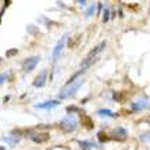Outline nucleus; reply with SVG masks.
<instances>
[{
    "label": "nucleus",
    "instance_id": "nucleus-3",
    "mask_svg": "<svg viewBox=\"0 0 150 150\" xmlns=\"http://www.w3.org/2000/svg\"><path fill=\"white\" fill-rule=\"evenodd\" d=\"M66 42H67V34L66 36H63L62 38L57 41V44L55 45V48H53V51H52V62L55 63L56 60L60 57V55H62V52H63L64 47H66Z\"/></svg>",
    "mask_w": 150,
    "mask_h": 150
},
{
    "label": "nucleus",
    "instance_id": "nucleus-11",
    "mask_svg": "<svg viewBox=\"0 0 150 150\" xmlns=\"http://www.w3.org/2000/svg\"><path fill=\"white\" fill-rule=\"evenodd\" d=\"M97 113H98L100 116H108V117H115V116H116L111 109H100Z\"/></svg>",
    "mask_w": 150,
    "mask_h": 150
},
{
    "label": "nucleus",
    "instance_id": "nucleus-15",
    "mask_svg": "<svg viewBox=\"0 0 150 150\" xmlns=\"http://www.w3.org/2000/svg\"><path fill=\"white\" fill-rule=\"evenodd\" d=\"M139 139L142 141V142H150V132H145L139 137Z\"/></svg>",
    "mask_w": 150,
    "mask_h": 150
},
{
    "label": "nucleus",
    "instance_id": "nucleus-17",
    "mask_svg": "<svg viewBox=\"0 0 150 150\" xmlns=\"http://www.w3.org/2000/svg\"><path fill=\"white\" fill-rule=\"evenodd\" d=\"M8 79V74H1L0 75V83H3L4 81H7Z\"/></svg>",
    "mask_w": 150,
    "mask_h": 150
},
{
    "label": "nucleus",
    "instance_id": "nucleus-6",
    "mask_svg": "<svg viewBox=\"0 0 150 150\" xmlns=\"http://www.w3.org/2000/svg\"><path fill=\"white\" fill-rule=\"evenodd\" d=\"M59 104L60 103L57 100H48V101H44L41 104H37L36 108L37 109H52V108H56Z\"/></svg>",
    "mask_w": 150,
    "mask_h": 150
},
{
    "label": "nucleus",
    "instance_id": "nucleus-5",
    "mask_svg": "<svg viewBox=\"0 0 150 150\" xmlns=\"http://www.w3.org/2000/svg\"><path fill=\"white\" fill-rule=\"evenodd\" d=\"M47 78H48V71L47 70H42V71L36 76L34 82H33V86L34 87H44L45 83H47Z\"/></svg>",
    "mask_w": 150,
    "mask_h": 150
},
{
    "label": "nucleus",
    "instance_id": "nucleus-16",
    "mask_svg": "<svg viewBox=\"0 0 150 150\" xmlns=\"http://www.w3.org/2000/svg\"><path fill=\"white\" fill-rule=\"evenodd\" d=\"M16 53H18V49H11V51H8L6 55H7V57H11V56L16 55Z\"/></svg>",
    "mask_w": 150,
    "mask_h": 150
},
{
    "label": "nucleus",
    "instance_id": "nucleus-13",
    "mask_svg": "<svg viewBox=\"0 0 150 150\" xmlns=\"http://www.w3.org/2000/svg\"><path fill=\"white\" fill-rule=\"evenodd\" d=\"M113 132H115V134L122 135V137H127V130H124V128H122V127H117Z\"/></svg>",
    "mask_w": 150,
    "mask_h": 150
},
{
    "label": "nucleus",
    "instance_id": "nucleus-19",
    "mask_svg": "<svg viewBox=\"0 0 150 150\" xmlns=\"http://www.w3.org/2000/svg\"><path fill=\"white\" fill-rule=\"evenodd\" d=\"M0 150H6V147H4V146H0Z\"/></svg>",
    "mask_w": 150,
    "mask_h": 150
},
{
    "label": "nucleus",
    "instance_id": "nucleus-1",
    "mask_svg": "<svg viewBox=\"0 0 150 150\" xmlns=\"http://www.w3.org/2000/svg\"><path fill=\"white\" fill-rule=\"evenodd\" d=\"M83 85V79H76L74 83L68 85V86H64L59 93V98L64 100V98H70V97H74L76 94V91L79 90V87Z\"/></svg>",
    "mask_w": 150,
    "mask_h": 150
},
{
    "label": "nucleus",
    "instance_id": "nucleus-4",
    "mask_svg": "<svg viewBox=\"0 0 150 150\" xmlns=\"http://www.w3.org/2000/svg\"><path fill=\"white\" fill-rule=\"evenodd\" d=\"M38 62H40V56H32V57H28V59L23 62V64H22L23 71L25 72L33 71V70L36 68V66L38 64Z\"/></svg>",
    "mask_w": 150,
    "mask_h": 150
},
{
    "label": "nucleus",
    "instance_id": "nucleus-10",
    "mask_svg": "<svg viewBox=\"0 0 150 150\" xmlns=\"http://www.w3.org/2000/svg\"><path fill=\"white\" fill-rule=\"evenodd\" d=\"M79 145H81V149L82 150H89L91 147H94L96 145L93 142H89V141H79Z\"/></svg>",
    "mask_w": 150,
    "mask_h": 150
},
{
    "label": "nucleus",
    "instance_id": "nucleus-18",
    "mask_svg": "<svg viewBox=\"0 0 150 150\" xmlns=\"http://www.w3.org/2000/svg\"><path fill=\"white\" fill-rule=\"evenodd\" d=\"M67 111H68V112H71V111H72V112H75V111H79V109H78L76 107H68V108H67Z\"/></svg>",
    "mask_w": 150,
    "mask_h": 150
},
{
    "label": "nucleus",
    "instance_id": "nucleus-12",
    "mask_svg": "<svg viewBox=\"0 0 150 150\" xmlns=\"http://www.w3.org/2000/svg\"><path fill=\"white\" fill-rule=\"evenodd\" d=\"M94 12H96V6L93 4V6H90V7L87 8V11H86V16H87V18H90V16L94 15Z\"/></svg>",
    "mask_w": 150,
    "mask_h": 150
},
{
    "label": "nucleus",
    "instance_id": "nucleus-14",
    "mask_svg": "<svg viewBox=\"0 0 150 150\" xmlns=\"http://www.w3.org/2000/svg\"><path fill=\"white\" fill-rule=\"evenodd\" d=\"M109 14H111V11H109V8L105 7V10H104V14H103V21L104 22H108L109 21Z\"/></svg>",
    "mask_w": 150,
    "mask_h": 150
},
{
    "label": "nucleus",
    "instance_id": "nucleus-8",
    "mask_svg": "<svg viewBox=\"0 0 150 150\" xmlns=\"http://www.w3.org/2000/svg\"><path fill=\"white\" fill-rule=\"evenodd\" d=\"M32 139L36 143H44L49 139V135L48 134H36V135H33L32 137Z\"/></svg>",
    "mask_w": 150,
    "mask_h": 150
},
{
    "label": "nucleus",
    "instance_id": "nucleus-9",
    "mask_svg": "<svg viewBox=\"0 0 150 150\" xmlns=\"http://www.w3.org/2000/svg\"><path fill=\"white\" fill-rule=\"evenodd\" d=\"M3 141L7 142L10 146H15L16 143L19 142V137H18V135H15V137H4Z\"/></svg>",
    "mask_w": 150,
    "mask_h": 150
},
{
    "label": "nucleus",
    "instance_id": "nucleus-2",
    "mask_svg": "<svg viewBox=\"0 0 150 150\" xmlns=\"http://www.w3.org/2000/svg\"><path fill=\"white\" fill-rule=\"evenodd\" d=\"M76 127H78V119L74 115H68L60 120V128L64 130L66 132H72L76 130Z\"/></svg>",
    "mask_w": 150,
    "mask_h": 150
},
{
    "label": "nucleus",
    "instance_id": "nucleus-7",
    "mask_svg": "<svg viewBox=\"0 0 150 150\" xmlns=\"http://www.w3.org/2000/svg\"><path fill=\"white\" fill-rule=\"evenodd\" d=\"M150 107V104L147 101H135V103L131 104V108L134 111H143V109H147Z\"/></svg>",
    "mask_w": 150,
    "mask_h": 150
}]
</instances>
